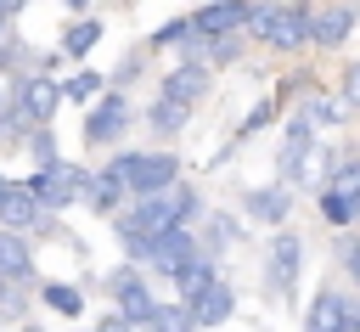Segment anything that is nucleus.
<instances>
[{"mask_svg":"<svg viewBox=\"0 0 360 332\" xmlns=\"http://www.w3.org/2000/svg\"><path fill=\"white\" fill-rule=\"evenodd\" d=\"M309 28H315V6L309 0H259L253 17H248V39L292 56V51H309Z\"/></svg>","mask_w":360,"mask_h":332,"instance_id":"obj_1","label":"nucleus"},{"mask_svg":"<svg viewBox=\"0 0 360 332\" xmlns=\"http://www.w3.org/2000/svg\"><path fill=\"white\" fill-rule=\"evenodd\" d=\"M315 208L332 231L360 225V158H338V169L315 186Z\"/></svg>","mask_w":360,"mask_h":332,"instance_id":"obj_2","label":"nucleus"},{"mask_svg":"<svg viewBox=\"0 0 360 332\" xmlns=\"http://www.w3.org/2000/svg\"><path fill=\"white\" fill-rule=\"evenodd\" d=\"M107 169L129 186V197H152V191H169L180 180V158L174 152H118Z\"/></svg>","mask_w":360,"mask_h":332,"instance_id":"obj_3","label":"nucleus"},{"mask_svg":"<svg viewBox=\"0 0 360 332\" xmlns=\"http://www.w3.org/2000/svg\"><path fill=\"white\" fill-rule=\"evenodd\" d=\"M124 253H129V264H146V270H158V276H174V270L197 253V231H191V225H169V231H158V236L124 242Z\"/></svg>","mask_w":360,"mask_h":332,"instance_id":"obj_4","label":"nucleus"},{"mask_svg":"<svg viewBox=\"0 0 360 332\" xmlns=\"http://www.w3.org/2000/svg\"><path fill=\"white\" fill-rule=\"evenodd\" d=\"M129 124H135V107H129V96L124 90H101L90 107H84V146H118L124 135H129Z\"/></svg>","mask_w":360,"mask_h":332,"instance_id":"obj_5","label":"nucleus"},{"mask_svg":"<svg viewBox=\"0 0 360 332\" xmlns=\"http://www.w3.org/2000/svg\"><path fill=\"white\" fill-rule=\"evenodd\" d=\"M298 276H304V236L287 231V225H276L270 253H264V287L276 298H292L298 293Z\"/></svg>","mask_w":360,"mask_h":332,"instance_id":"obj_6","label":"nucleus"},{"mask_svg":"<svg viewBox=\"0 0 360 332\" xmlns=\"http://www.w3.org/2000/svg\"><path fill=\"white\" fill-rule=\"evenodd\" d=\"M84 174H90V169H79V163H62V158H56V163H39V174L28 180V191L39 197V208H45V214H62L68 203H79Z\"/></svg>","mask_w":360,"mask_h":332,"instance_id":"obj_7","label":"nucleus"},{"mask_svg":"<svg viewBox=\"0 0 360 332\" xmlns=\"http://www.w3.org/2000/svg\"><path fill=\"white\" fill-rule=\"evenodd\" d=\"M259 0H202L191 17V34L197 39H225V34H248V17H253Z\"/></svg>","mask_w":360,"mask_h":332,"instance_id":"obj_8","label":"nucleus"},{"mask_svg":"<svg viewBox=\"0 0 360 332\" xmlns=\"http://www.w3.org/2000/svg\"><path fill=\"white\" fill-rule=\"evenodd\" d=\"M107 287H112V309H118L129 326H141V321L158 315V298H152V287H146V276H141L135 264H118V270L107 276Z\"/></svg>","mask_w":360,"mask_h":332,"instance_id":"obj_9","label":"nucleus"},{"mask_svg":"<svg viewBox=\"0 0 360 332\" xmlns=\"http://www.w3.org/2000/svg\"><path fill=\"white\" fill-rule=\"evenodd\" d=\"M214 90V68L202 62V56H180L163 79H158V96H169V101H186V107H197L202 96Z\"/></svg>","mask_w":360,"mask_h":332,"instance_id":"obj_10","label":"nucleus"},{"mask_svg":"<svg viewBox=\"0 0 360 332\" xmlns=\"http://www.w3.org/2000/svg\"><path fill=\"white\" fill-rule=\"evenodd\" d=\"M360 28V6L354 0H332V6H315V28H309V45L315 51H338L349 45Z\"/></svg>","mask_w":360,"mask_h":332,"instance_id":"obj_11","label":"nucleus"},{"mask_svg":"<svg viewBox=\"0 0 360 332\" xmlns=\"http://www.w3.org/2000/svg\"><path fill=\"white\" fill-rule=\"evenodd\" d=\"M56 107H62V84H56V79H51V73L39 68V73H28V79H22V96L11 101V113H6V118L51 124V113H56Z\"/></svg>","mask_w":360,"mask_h":332,"instance_id":"obj_12","label":"nucleus"},{"mask_svg":"<svg viewBox=\"0 0 360 332\" xmlns=\"http://www.w3.org/2000/svg\"><path fill=\"white\" fill-rule=\"evenodd\" d=\"M242 214L253 219V225H287L292 219V186H281V180H270V186H248L242 191Z\"/></svg>","mask_w":360,"mask_h":332,"instance_id":"obj_13","label":"nucleus"},{"mask_svg":"<svg viewBox=\"0 0 360 332\" xmlns=\"http://www.w3.org/2000/svg\"><path fill=\"white\" fill-rule=\"evenodd\" d=\"M231 315H236V287H231L225 276L191 298V321H197V332H214V326H225Z\"/></svg>","mask_w":360,"mask_h":332,"instance_id":"obj_14","label":"nucleus"},{"mask_svg":"<svg viewBox=\"0 0 360 332\" xmlns=\"http://www.w3.org/2000/svg\"><path fill=\"white\" fill-rule=\"evenodd\" d=\"M354 309V298L338 287V281H326L315 298H309V315H304V332H338V321Z\"/></svg>","mask_w":360,"mask_h":332,"instance_id":"obj_15","label":"nucleus"},{"mask_svg":"<svg viewBox=\"0 0 360 332\" xmlns=\"http://www.w3.org/2000/svg\"><path fill=\"white\" fill-rule=\"evenodd\" d=\"M169 281H174V298H180V304H191L202 287H214V281H219V259L197 248V253H191V259H186V264L169 276Z\"/></svg>","mask_w":360,"mask_h":332,"instance_id":"obj_16","label":"nucleus"},{"mask_svg":"<svg viewBox=\"0 0 360 332\" xmlns=\"http://www.w3.org/2000/svg\"><path fill=\"white\" fill-rule=\"evenodd\" d=\"M79 197L90 203V214H118V208H124V197H129V186H124L112 169H90Z\"/></svg>","mask_w":360,"mask_h":332,"instance_id":"obj_17","label":"nucleus"},{"mask_svg":"<svg viewBox=\"0 0 360 332\" xmlns=\"http://www.w3.org/2000/svg\"><path fill=\"white\" fill-rule=\"evenodd\" d=\"M39 214H45V208H39V197L28 191V180L0 191V225H6V231H34V225H39Z\"/></svg>","mask_w":360,"mask_h":332,"instance_id":"obj_18","label":"nucleus"},{"mask_svg":"<svg viewBox=\"0 0 360 332\" xmlns=\"http://www.w3.org/2000/svg\"><path fill=\"white\" fill-rule=\"evenodd\" d=\"M298 113H304V118H309V124L326 135V129H343V113H349V107L338 101V90H309Z\"/></svg>","mask_w":360,"mask_h":332,"instance_id":"obj_19","label":"nucleus"},{"mask_svg":"<svg viewBox=\"0 0 360 332\" xmlns=\"http://www.w3.org/2000/svg\"><path fill=\"white\" fill-rule=\"evenodd\" d=\"M186 124H191V107H186V101H169V96H158V101L146 107V129H152V135H163V141H174Z\"/></svg>","mask_w":360,"mask_h":332,"instance_id":"obj_20","label":"nucleus"},{"mask_svg":"<svg viewBox=\"0 0 360 332\" xmlns=\"http://www.w3.org/2000/svg\"><path fill=\"white\" fill-rule=\"evenodd\" d=\"M0 276H6V281H28V276H34L28 242H22L17 231H6V225H0Z\"/></svg>","mask_w":360,"mask_h":332,"instance_id":"obj_21","label":"nucleus"},{"mask_svg":"<svg viewBox=\"0 0 360 332\" xmlns=\"http://www.w3.org/2000/svg\"><path fill=\"white\" fill-rule=\"evenodd\" d=\"M101 17H79V23H68L62 28V56H90L96 45H101Z\"/></svg>","mask_w":360,"mask_h":332,"instance_id":"obj_22","label":"nucleus"},{"mask_svg":"<svg viewBox=\"0 0 360 332\" xmlns=\"http://www.w3.org/2000/svg\"><path fill=\"white\" fill-rule=\"evenodd\" d=\"M248 231H242V219H231V214H202V253H219V248H231V242H242Z\"/></svg>","mask_w":360,"mask_h":332,"instance_id":"obj_23","label":"nucleus"},{"mask_svg":"<svg viewBox=\"0 0 360 332\" xmlns=\"http://www.w3.org/2000/svg\"><path fill=\"white\" fill-rule=\"evenodd\" d=\"M276 118H281V96L270 90V96H259V101L248 107V118L236 124V141H253V135H259V129H270Z\"/></svg>","mask_w":360,"mask_h":332,"instance_id":"obj_24","label":"nucleus"},{"mask_svg":"<svg viewBox=\"0 0 360 332\" xmlns=\"http://www.w3.org/2000/svg\"><path fill=\"white\" fill-rule=\"evenodd\" d=\"M101 90H107V73H96V68H79L73 79H62V101H79V107H90Z\"/></svg>","mask_w":360,"mask_h":332,"instance_id":"obj_25","label":"nucleus"},{"mask_svg":"<svg viewBox=\"0 0 360 332\" xmlns=\"http://www.w3.org/2000/svg\"><path fill=\"white\" fill-rule=\"evenodd\" d=\"M39 304L56 309V315H79V309H84V293H79L73 281H45V287H39Z\"/></svg>","mask_w":360,"mask_h":332,"instance_id":"obj_26","label":"nucleus"},{"mask_svg":"<svg viewBox=\"0 0 360 332\" xmlns=\"http://www.w3.org/2000/svg\"><path fill=\"white\" fill-rule=\"evenodd\" d=\"M332 259H338V276L360 293V231H354V225L338 236V253H332Z\"/></svg>","mask_w":360,"mask_h":332,"instance_id":"obj_27","label":"nucleus"},{"mask_svg":"<svg viewBox=\"0 0 360 332\" xmlns=\"http://www.w3.org/2000/svg\"><path fill=\"white\" fill-rule=\"evenodd\" d=\"M169 203H174V219H180V225H197V219L208 214V208H202V191H197V186H186V180H174V186H169Z\"/></svg>","mask_w":360,"mask_h":332,"instance_id":"obj_28","label":"nucleus"},{"mask_svg":"<svg viewBox=\"0 0 360 332\" xmlns=\"http://www.w3.org/2000/svg\"><path fill=\"white\" fill-rule=\"evenodd\" d=\"M186 39H197V34H191V17H169V23L152 28V51H180Z\"/></svg>","mask_w":360,"mask_h":332,"instance_id":"obj_29","label":"nucleus"},{"mask_svg":"<svg viewBox=\"0 0 360 332\" xmlns=\"http://www.w3.org/2000/svg\"><path fill=\"white\" fill-rule=\"evenodd\" d=\"M338 101H343L349 113H360V56H354V62L338 73Z\"/></svg>","mask_w":360,"mask_h":332,"instance_id":"obj_30","label":"nucleus"},{"mask_svg":"<svg viewBox=\"0 0 360 332\" xmlns=\"http://www.w3.org/2000/svg\"><path fill=\"white\" fill-rule=\"evenodd\" d=\"M28 146H34V158H39V163H56V135H51V124H34Z\"/></svg>","mask_w":360,"mask_h":332,"instance_id":"obj_31","label":"nucleus"},{"mask_svg":"<svg viewBox=\"0 0 360 332\" xmlns=\"http://www.w3.org/2000/svg\"><path fill=\"white\" fill-rule=\"evenodd\" d=\"M96 332H135V326H129V321L112 309V315H101V321H96Z\"/></svg>","mask_w":360,"mask_h":332,"instance_id":"obj_32","label":"nucleus"},{"mask_svg":"<svg viewBox=\"0 0 360 332\" xmlns=\"http://www.w3.org/2000/svg\"><path fill=\"white\" fill-rule=\"evenodd\" d=\"M338 332H360V321H354V309H349V315L338 321Z\"/></svg>","mask_w":360,"mask_h":332,"instance_id":"obj_33","label":"nucleus"},{"mask_svg":"<svg viewBox=\"0 0 360 332\" xmlns=\"http://www.w3.org/2000/svg\"><path fill=\"white\" fill-rule=\"evenodd\" d=\"M62 6H68V11H90V0H62Z\"/></svg>","mask_w":360,"mask_h":332,"instance_id":"obj_34","label":"nucleus"},{"mask_svg":"<svg viewBox=\"0 0 360 332\" xmlns=\"http://www.w3.org/2000/svg\"><path fill=\"white\" fill-rule=\"evenodd\" d=\"M135 332H163V326H158V321H141V326H135Z\"/></svg>","mask_w":360,"mask_h":332,"instance_id":"obj_35","label":"nucleus"},{"mask_svg":"<svg viewBox=\"0 0 360 332\" xmlns=\"http://www.w3.org/2000/svg\"><path fill=\"white\" fill-rule=\"evenodd\" d=\"M0 113H11V101H6V84H0Z\"/></svg>","mask_w":360,"mask_h":332,"instance_id":"obj_36","label":"nucleus"},{"mask_svg":"<svg viewBox=\"0 0 360 332\" xmlns=\"http://www.w3.org/2000/svg\"><path fill=\"white\" fill-rule=\"evenodd\" d=\"M6 186H11V180H6V174H0V191H6Z\"/></svg>","mask_w":360,"mask_h":332,"instance_id":"obj_37","label":"nucleus"},{"mask_svg":"<svg viewBox=\"0 0 360 332\" xmlns=\"http://www.w3.org/2000/svg\"><path fill=\"white\" fill-rule=\"evenodd\" d=\"M354 321H360V298H354Z\"/></svg>","mask_w":360,"mask_h":332,"instance_id":"obj_38","label":"nucleus"},{"mask_svg":"<svg viewBox=\"0 0 360 332\" xmlns=\"http://www.w3.org/2000/svg\"><path fill=\"white\" fill-rule=\"evenodd\" d=\"M22 332H39V326H22Z\"/></svg>","mask_w":360,"mask_h":332,"instance_id":"obj_39","label":"nucleus"},{"mask_svg":"<svg viewBox=\"0 0 360 332\" xmlns=\"http://www.w3.org/2000/svg\"><path fill=\"white\" fill-rule=\"evenodd\" d=\"M0 129H6V113H0Z\"/></svg>","mask_w":360,"mask_h":332,"instance_id":"obj_40","label":"nucleus"},{"mask_svg":"<svg viewBox=\"0 0 360 332\" xmlns=\"http://www.w3.org/2000/svg\"><path fill=\"white\" fill-rule=\"evenodd\" d=\"M90 332H96V326H90Z\"/></svg>","mask_w":360,"mask_h":332,"instance_id":"obj_41","label":"nucleus"}]
</instances>
